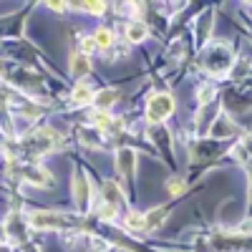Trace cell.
Returning a JSON list of instances; mask_svg holds the SVG:
<instances>
[{
    "instance_id": "16",
    "label": "cell",
    "mask_w": 252,
    "mask_h": 252,
    "mask_svg": "<svg viewBox=\"0 0 252 252\" xmlns=\"http://www.w3.org/2000/svg\"><path fill=\"white\" fill-rule=\"evenodd\" d=\"M94 48H96V40H94V38H83V40H81V51H83V56H89Z\"/></svg>"
},
{
    "instance_id": "9",
    "label": "cell",
    "mask_w": 252,
    "mask_h": 252,
    "mask_svg": "<svg viewBox=\"0 0 252 252\" xmlns=\"http://www.w3.org/2000/svg\"><path fill=\"white\" fill-rule=\"evenodd\" d=\"M164 217H166V209H161V207L152 209V212H146V215H144V220H146V229H154V227H159Z\"/></svg>"
},
{
    "instance_id": "19",
    "label": "cell",
    "mask_w": 252,
    "mask_h": 252,
    "mask_svg": "<svg viewBox=\"0 0 252 252\" xmlns=\"http://www.w3.org/2000/svg\"><path fill=\"white\" fill-rule=\"evenodd\" d=\"M51 8H53V10H63L66 5H63V3H51Z\"/></svg>"
},
{
    "instance_id": "1",
    "label": "cell",
    "mask_w": 252,
    "mask_h": 252,
    "mask_svg": "<svg viewBox=\"0 0 252 252\" xmlns=\"http://www.w3.org/2000/svg\"><path fill=\"white\" fill-rule=\"evenodd\" d=\"M172 111H174V101L169 94H154L149 98V103H146V119L152 124L164 121L166 116H172Z\"/></svg>"
},
{
    "instance_id": "17",
    "label": "cell",
    "mask_w": 252,
    "mask_h": 252,
    "mask_svg": "<svg viewBox=\"0 0 252 252\" xmlns=\"http://www.w3.org/2000/svg\"><path fill=\"white\" fill-rule=\"evenodd\" d=\"M98 212L103 215V220H114V217H116V207H111V204H101Z\"/></svg>"
},
{
    "instance_id": "18",
    "label": "cell",
    "mask_w": 252,
    "mask_h": 252,
    "mask_svg": "<svg viewBox=\"0 0 252 252\" xmlns=\"http://www.w3.org/2000/svg\"><path fill=\"white\" fill-rule=\"evenodd\" d=\"M169 192H172V194L184 192V182H172V184H169Z\"/></svg>"
},
{
    "instance_id": "7",
    "label": "cell",
    "mask_w": 252,
    "mask_h": 252,
    "mask_svg": "<svg viewBox=\"0 0 252 252\" xmlns=\"http://www.w3.org/2000/svg\"><path fill=\"white\" fill-rule=\"evenodd\" d=\"M119 202H121V189H119V184H114V182H103V204L116 207Z\"/></svg>"
},
{
    "instance_id": "3",
    "label": "cell",
    "mask_w": 252,
    "mask_h": 252,
    "mask_svg": "<svg viewBox=\"0 0 252 252\" xmlns=\"http://www.w3.org/2000/svg\"><path fill=\"white\" fill-rule=\"evenodd\" d=\"M73 197H76V202H78L81 209H89V202H91V187H89V179L83 177V174H78V177L73 179Z\"/></svg>"
},
{
    "instance_id": "6",
    "label": "cell",
    "mask_w": 252,
    "mask_h": 252,
    "mask_svg": "<svg viewBox=\"0 0 252 252\" xmlns=\"http://www.w3.org/2000/svg\"><path fill=\"white\" fill-rule=\"evenodd\" d=\"M116 164H119V172H121V177H126V179H129V177L134 174V164H136V157H134V152H131V149H121V152H119V159H116Z\"/></svg>"
},
{
    "instance_id": "4",
    "label": "cell",
    "mask_w": 252,
    "mask_h": 252,
    "mask_svg": "<svg viewBox=\"0 0 252 252\" xmlns=\"http://www.w3.org/2000/svg\"><path fill=\"white\" fill-rule=\"evenodd\" d=\"M31 222H33L35 227H40V229H48V227H63V224H66V220H63L61 215H51V212H35Z\"/></svg>"
},
{
    "instance_id": "11",
    "label": "cell",
    "mask_w": 252,
    "mask_h": 252,
    "mask_svg": "<svg viewBox=\"0 0 252 252\" xmlns=\"http://www.w3.org/2000/svg\"><path fill=\"white\" fill-rule=\"evenodd\" d=\"M126 35H129V40L139 43V40H144V35H146V26L144 23H131L129 28H126Z\"/></svg>"
},
{
    "instance_id": "13",
    "label": "cell",
    "mask_w": 252,
    "mask_h": 252,
    "mask_svg": "<svg viewBox=\"0 0 252 252\" xmlns=\"http://www.w3.org/2000/svg\"><path fill=\"white\" fill-rule=\"evenodd\" d=\"M73 101H76V103H89V101H94L91 89H86V86H78V89L73 91Z\"/></svg>"
},
{
    "instance_id": "8",
    "label": "cell",
    "mask_w": 252,
    "mask_h": 252,
    "mask_svg": "<svg viewBox=\"0 0 252 252\" xmlns=\"http://www.w3.org/2000/svg\"><path fill=\"white\" fill-rule=\"evenodd\" d=\"M89 56H83V53H76L73 56V63H71V71H73V76H86L89 73Z\"/></svg>"
},
{
    "instance_id": "14",
    "label": "cell",
    "mask_w": 252,
    "mask_h": 252,
    "mask_svg": "<svg viewBox=\"0 0 252 252\" xmlns=\"http://www.w3.org/2000/svg\"><path fill=\"white\" fill-rule=\"evenodd\" d=\"M94 40H96V46H98V48H109L114 38H111V33H109V31H98Z\"/></svg>"
},
{
    "instance_id": "10",
    "label": "cell",
    "mask_w": 252,
    "mask_h": 252,
    "mask_svg": "<svg viewBox=\"0 0 252 252\" xmlns=\"http://www.w3.org/2000/svg\"><path fill=\"white\" fill-rule=\"evenodd\" d=\"M124 222H126V227H129V229H134V232H144V229H146L144 215H136V212H129Z\"/></svg>"
},
{
    "instance_id": "15",
    "label": "cell",
    "mask_w": 252,
    "mask_h": 252,
    "mask_svg": "<svg viewBox=\"0 0 252 252\" xmlns=\"http://www.w3.org/2000/svg\"><path fill=\"white\" fill-rule=\"evenodd\" d=\"M76 8H83V10H91V13H103V3H78Z\"/></svg>"
},
{
    "instance_id": "20",
    "label": "cell",
    "mask_w": 252,
    "mask_h": 252,
    "mask_svg": "<svg viewBox=\"0 0 252 252\" xmlns=\"http://www.w3.org/2000/svg\"><path fill=\"white\" fill-rule=\"evenodd\" d=\"M3 240H5V227L0 224V242H3Z\"/></svg>"
},
{
    "instance_id": "2",
    "label": "cell",
    "mask_w": 252,
    "mask_h": 252,
    "mask_svg": "<svg viewBox=\"0 0 252 252\" xmlns=\"http://www.w3.org/2000/svg\"><path fill=\"white\" fill-rule=\"evenodd\" d=\"M229 63H232V56H229V51L222 48V46H215L212 51L204 56V66L212 71V73L227 71V68H229Z\"/></svg>"
},
{
    "instance_id": "5",
    "label": "cell",
    "mask_w": 252,
    "mask_h": 252,
    "mask_svg": "<svg viewBox=\"0 0 252 252\" xmlns=\"http://www.w3.org/2000/svg\"><path fill=\"white\" fill-rule=\"evenodd\" d=\"M20 174H23V179H28L31 184H40V187L51 184L48 172H46V169H40V166H23V169H20Z\"/></svg>"
},
{
    "instance_id": "12",
    "label": "cell",
    "mask_w": 252,
    "mask_h": 252,
    "mask_svg": "<svg viewBox=\"0 0 252 252\" xmlns=\"http://www.w3.org/2000/svg\"><path fill=\"white\" fill-rule=\"evenodd\" d=\"M94 101H96V106H98V109H109L111 103L116 101V91H101Z\"/></svg>"
}]
</instances>
